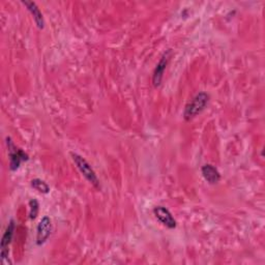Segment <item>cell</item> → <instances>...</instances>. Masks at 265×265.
<instances>
[{
    "label": "cell",
    "mask_w": 265,
    "mask_h": 265,
    "mask_svg": "<svg viewBox=\"0 0 265 265\" xmlns=\"http://www.w3.org/2000/svg\"><path fill=\"white\" fill-rule=\"evenodd\" d=\"M209 102V95L202 92L197 94L192 101L186 106L184 111V118L187 121H190L197 117L207 106Z\"/></svg>",
    "instance_id": "obj_1"
},
{
    "label": "cell",
    "mask_w": 265,
    "mask_h": 265,
    "mask_svg": "<svg viewBox=\"0 0 265 265\" xmlns=\"http://www.w3.org/2000/svg\"><path fill=\"white\" fill-rule=\"evenodd\" d=\"M72 157H73V161H74L75 165L77 166L78 170L84 176L85 180L87 182H90L94 187L99 189L100 188V181L98 179V176H97L95 170L91 166V164L88 163L83 156H81L77 153H72Z\"/></svg>",
    "instance_id": "obj_2"
},
{
    "label": "cell",
    "mask_w": 265,
    "mask_h": 265,
    "mask_svg": "<svg viewBox=\"0 0 265 265\" xmlns=\"http://www.w3.org/2000/svg\"><path fill=\"white\" fill-rule=\"evenodd\" d=\"M7 145H8V149H9V157H10V169L12 171H16L20 168L21 164L23 162H26L28 161V154L23 151L22 149L18 148L12 138L10 137H7Z\"/></svg>",
    "instance_id": "obj_3"
},
{
    "label": "cell",
    "mask_w": 265,
    "mask_h": 265,
    "mask_svg": "<svg viewBox=\"0 0 265 265\" xmlns=\"http://www.w3.org/2000/svg\"><path fill=\"white\" fill-rule=\"evenodd\" d=\"M172 56V51L169 49L167 50L163 56L161 57L160 61L157 62L154 70H153V75H152V83L155 87L160 86L161 83H162V80H163V76H164V73H165V69L170 61V58Z\"/></svg>",
    "instance_id": "obj_4"
},
{
    "label": "cell",
    "mask_w": 265,
    "mask_h": 265,
    "mask_svg": "<svg viewBox=\"0 0 265 265\" xmlns=\"http://www.w3.org/2000/svg\"><path fill=\"white\" fill-rule=\"evenodd\" d=\"M52 232V222L49 217L45 216L37 227V244L43 245L50 237Z\"/></svg>",
    "instance_id": "obj_5"
},
{
    "label": "cell",
    "mask_w": 265,
    "mask_h": 265,
    "mask_svg": "<svg viewBox=\"0 0 265 265\" xmlns=\"http://www.w3.org/2000/svg\"><path fill=\"white\" fill-rule=\"evenodd\" d=\"M15 228H16L15 222H14V220H11L7 229H6V232L3 236L2 244H0V248H2V251H0V256H2L3 260L7 259L8 256H9V245L11 244V242L13 240Z\"/></svg>",
    "instance_id": "obj_6"
},
{
    "label": "cell",
    "mask_w": 265,
    "mask_h": 265,
    "mask_svg": "<svg viewBox=\"0 0 265 265\" xmlns=\"http://www.w3.org/2000/svg\"><path fill=\"white\" fill-rule=\"evenodd\" d=\"M153 214L155 218L167 228L174 229L176 227V220L168 208L164 206H155L153 208Z\"/></svg>",
    "instance_id": "obj_7"
},
{
    "label": "cell",
    "mask_w": 265,
    "mask_h": 265,
    "mask_svg": "<svg viewBox=\"0 0 265 265\" xmlns=\"http://www.w3.org/2000/svg\"><path fill=\"white\" fill-rule=\"evenodd\" d=\"M201 172L204 180L210 185H216L221 181V174L219 170L210 164L204 165L201 169Z\"/></svg>",
    "instance_id": "obj_8"
},
{
    "label": "cell",
    "mask_w": 265,
    "mask_h": 265,
    "mask_svg": "<svg viewBox=\"0 0 265 265\" xmlns=\"http://www.w3.org/2000/svg\"><path fill=\"white\" fill-rule=\"evenodd\" d=\"M22 3L27 8V10L31 13L37 26L40 29H44V27H45V20H44L43 14H42L41 10L39 9L38 5L36 3H33V2H24V0H23Z\"/></svg>",
    "instance_id": "obj_9"
},
{
    "label": "cell",
    "mask_w": 265,
    "mask_h": 265,
    "mask_svg": "<svg viewBox=\"0 0 265 265\" xmlns=\"http://www.w3.org/2000/svg\"><path fill=\"white\" fill-rule=\"evenodd\" d=\"M31 187L43 194H48L50 192V187L48 184L40 179H34L31 181Z\"/></svg>",
    "instance_id": "obj_10"
},
{
    "label": "cell",
    "mask_w": 265,
    "mask_h": 265,
    "mask_svg": "<svg viewBox=\"0 0 265 265\" xmlns=\"http://www.w3.org/2000/svg\"><path fill=\"white\" fill-rule=\"evenodd\" d=\"M39 210H40V204L38 202V200L32 199L29 201V218L31 220L37 219L38 215H39Z\"/></svg>",
    "instance_id": "obj_11"
}]
</instances>
